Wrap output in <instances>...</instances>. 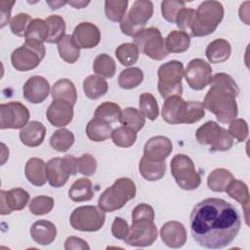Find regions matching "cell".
Listing matches in <instances>:
<instances>
[{
	"mask_svg": "<svg viewBox=\"0 0 250 250\" xmlns=\"http://www.w3.org/2000/svg\"><path fill=\"white\" fill-rule=\"evenodd\" d=\"M189 227L195 242L208 249H221L232 242L241 227L240 214L222 198H206L193 207Z\"/></svg>",
	"mask_w": 250,
	"mask_h": 250,
	"instance_id": "cell-1",
	"label": "cell"
},
{
	"mask_svg": "<svg viewBox=\"0 0 250 250\" xmlns=\"http://www.w3.org/2000/svg\"><path fill=\"white\" fill-rule=\"evenodd\" d=\"M203 105L216 115L219 122L227 124L234 120L238 113L236 98L239 89L233 78L227 73H216L211 80Z\"/></svg>",
	"mask_w": 250,
	"mask_h": 250,
	"instance_id": "cell-2",
	"label": "cell"
},
{
	"mask_svg": "<svg viewBox=\"0 0 250 250\" xmlns=\"http://www.w3.org/2000/svg\"><path fill=\"white\" fill-rule=\"evenodd\" d=\"M224 14V7L220 2L214 0L202 2L195 11L189 27L191 35L200 37L213 33L222 21Z\"/></svg>",
	"mask_w": 250,
	"mask_h": 250,
	"instance_id": "cell-3",
	"label": "cell"
},
{
	"mask_svg": "<svg viewBox=\"0 0 250 250\" xmlns=\"http://www.w3.org/2000/svg\"><path fill=\"white\" fill-rule=\"evenodd\" d=\"M136 185L129 178H119L99 197L98 206L104 212H113L122 208L136 195Z\"/></svg>",
	"mask_w": 250,
	"mask_h": 250,
	"instance_id": "cell-4",
	"label": "cell"
},
{
	"mask_svg": "<svg viewBox=\"0 0 250 250\" xmlns=\"http://www.w3.org/2000/svg\"><path fill=\"white\" fill-rule=\"evenodd\" d=\"M184 71V64L176 60L165 62L159 66L157 71V88L162 98L167 99L172 96L182 95V79Z\"/></svg>",
	"mask_w": 250,
	"mask_h": 250,
	"instance_id": "cell-5",
	"label": "cell"
},
{
	"mask_svg": "<svg viewBox=\"0 0 250 250\" xmlns=\"http://www.w3.org/2000/svg\"><path fill=\"white\" fill-rule=\"evenodd\" d=\"M197 142L210 146V151H227L233 146V138L225 128L214 121L201 125L195 132Z\"/></svg>",
	"mask_w": 250,
	"mask_h": 250,
	"instance_id": "cell-6",
	"label": "cell"
},
{
	"mask_svg": "<svg viewBox=\"0 0 250 250\" xmlns=\"http://www.w3.org/2000/svg\"><path fill=\"white\" fill-rule=\"evenodd\" d=\"M171 174L177 185L185 190L196 189L201 183V177L193 161L186 154H176L172 158Z\"/></svg>",
	"mask_w": 250,
	"mask_h": 250,
	"instance_id": "cell-7",
	"label": "cell"
},
{
	"mask_svg": "<svg viewBox=\"0 0 250 250\" xmlns=\"http://www.w3.org/2000/svg\"><path fill=\"white\" fill-rule=\"evenodd\" d=\"M133 41L139 51L152 60L161 61L169 54L165 46V40L156 27L140 30L133 36Z\"/></svg>",
	"mask_w": 250,
	"mask_h": 250,
	"instance_id": "cell-8",
	"label": "cell"
},
{
	"mask_svg": "<svg viewBox=\"0 0 250 250\" xmlns=\"http://www.w3.org/2000/svg\"><path fill=\"white\" fill-rule=\"evenodd\" d=\"M153 14V4L147 0H137L120 21V29L127 36H134L144 29Z\"/></svg>",
	"mask_w": 250,
	"mask_h": 250,
	"instance_id": "cell-9",
	"label": "cell"
},
{
	"mask_svg": "<svg viewBox=\"0 0 250 250\" xmlns=\"http://www.w3.org/2000/svg\"><path fill=\"white\" fill-rule=\"evenodd\" d=\"M44 43L24 41V43L13 51L11 62L18 71H28L39 65L45 57Z\"/></svg>",
	"mask_w": 250,
	"mask_h": 250,
	"instance_id": "cell-10",
	"label": "cell"
},
{
	"mask_svg": "<svg viewBox=\"0 0 250 250\" xmlns=\"http://www.w3.org/2000/svg\"><path fill=\"white\" fill-rule=\"evenodd\" d=\"M105 222L104 211L100 207L86 205L75 208L69 218L70 226L80 231H97Z\"/></svg>",
	"mask_w": 250,
	"mask_h": 250,
	"instance_id": "cell-11",
	"label": "cell"
},
{
	"mask_svg": "<svg viewBox=\"0 0 250 250\" xmlns=\"http://www.w3.org/2000/svg\"><path fill=\"white\" fill-rule=\"evenodd\" d=\"M78 172V158L65 155L63 158L56 157L46 163L47 180L51 187L61 188L65 185L69 176Z\"/></svg>",
	"mask_w": 250,
	"mask_h": 250,
	"instance_id": "cell-12",
	"label": "cell"
},
{
	"mask_svg": "<svg viewBox=\"0 0 250 250\" xmlns=\"http://www.w3.org/2000/svg\"><path fill=\"white\" fill-rule=\"evenodd\" d=\"M158 236L156 226L153 221L142 219L132 221L128 235L124 242L130 246L146 247L154 243Z\"/></svg>",
	"mask_w": 250,
	"mask_h": 250,
	"instance_id": "cell-13",
	"label": "cell"
},
{
	"mask_svg": "<svg viewBox=\"0 0 250 250\" xmlns=\"http://www.w3.org/2000/svg\"><path fill=\"white\" fill-rule=\"evenodd\" d=\"M29 120L27 107L20 102H10L0 105V128L21 129Z\"/></svg>",
	"mask_w": 250,
	"mask_h": 250,
	"instance_id": "cell-14",
	"label": "cell"
},
{
	"mask_svg": "<svg viewBox=\"0 0 250 250\" xmlns=\"http://www.w3.org/2000/svg\"><path fill=\"white\" fill-rule=\"evenodd\" d=\"M184 75L191 89L200 91L211 83L212 67L202 59H193L188 63Z\"/></svg>",
	"mask_w": 250,
	"mask_h": 250,
	"instance_id": "cell-15",
	"label": "cell"
},
{
	"mask_svg": "<svg viewBox=\"0 0 250 250\" xmlns=\"http://www.w3.org/2000/svg\"><path fill=\"white\" fill-rule=\"evenodd\" d=\"M162 118L168 124H187L188 102L181 96L165 99L162 106Z\"/></svg>",
	"mask_w": 250,
	"mask_h": 250,
	"instance_id": "cell-16",
	"label": "cell"
},
{
	"mask_svg": "<svg viewBox=\"0 0 250 250\" xmlns=\"http://www.w3.org/2000/svg\"><path fill=\"white\" fill-rule=\"evenodd\" d=\"M1 215H8L13 211L23 209L29 201V193L21 188H15L8 191L1 190Z\"/></svg>",
	"mask_w": 250,
	"mask_h": 250,
	"instance_id": "cell-17",
	"label": "cell"
},
{
	"mask_svg": "<svg viewBox=\"0 0 250 250\" xmlns=\"http://www.w3.org/2000/svg\"><path fill=\"white\" fill-rule=\"evenodd\" d=\"M24 99L31 104L43 103L50 94V84L46 78L39 75L31 76L22 88Z\"/></svg>",
	"mask_w": 250,
	"mask_h": 250,
	"instance_id": "cell-18",
	"label": "cell"
},
{
	"mask_svg": "<svg viewBox=\"0 0 250 250\" xmlns=\"http://www.w3.org/2000/svg\"><path fill=\"white\" fill-rule=\"evenodd\" d=\"M46 117L54 127H64L73 118V104L63 100H53L46 111Z\"/></svg>",
	"mask_w": 250,
	"mask_h": 250,
	"instance_id": "cell-19",
	"label": "cell"
},
{
	"mask_svg": "<svg viewBox=\"0 0 250 250\" xmlns=\"http://www.w3.org/2000/svg\"><path fill=\"white\" fill-rule=\"evenodd\" d=\"M173 145L169 138L155 136L145 145L144 156L150 161H164L172 152Z\"/></svg>",
	"mask_w": 250,
	"mask_h": 250,
	"instance_id": "cell-20",
	"label": "cell"
},
{
	"mask_svg": "<svg viewBox=\"0 0 250 250\" xmlns=\"http://www.w3.org/2000/svg\"><path fill=\"white\" fill-rule=\"evenodd\" d=\"M72 37L80 48L92 49L100 43L101 32L94 23L83 21L75 26Z\"/></svg>",
	"mask_w": 250,
	"mask_h": 250,
	"instance_id": "cell-21",
	"label": "cell"
},
{
	"mask_svg": "<svg viewBox=\"0 0 250 250\" xmlns=\"http://www.w3.org/2000/svg\"><path fill=\"white\" fill-rule=\"evenodd\" d=\"M160 237L170 248H181L187 241V230L184 225L177 221H169L160 229Z\"/></svg>",
	"mask_w": 250,
	"mask_h": 250,
	"instance_id": "cell-22",
	"label": "cell"
},
{
	"mask_svg": "<svg viewBox=\"0 0 250 250\" xmlns=\"http://www.w3.org/2000/svg\"><path fill=\"white\" fill-rule=\"evenodd\" d=\"M45 135V126L41 122L33 120L21 128L20 131V140L26 146L36 147L43 143Z\"/></svg>",
	"mask_w": 250,
	"mask_h": 250,
	"instance_id": "cell-23",
	"label": "cell"
},
{
	"mask_svg": "<svg viewBox=\"0 0 250 250\" xmlns=\"http://www.w3.org/2000/svg\"><path fill=\"white\" fill-rule=\"evenodd\" d=\"M30 235L36 243L41 245H49L57 236V228L50 221L39 220L31 226Z\"/></svg>",
	"mask_w": 250,
	"mask_h": 250,
	"instance_id": "cell-24",
	"label": "cell"
},
{
	"mask_svg": "<svg viewBox=\"0 0 250 250\" xmlns=\"http://www.w3.org/2000/svg\"><path fill=\"white\" fill-rule=\"evenodd\" d=\"M24 174L27 181L36 187H41L46 184V163L37 157H32L27 160L24 167Z\"/></svg>",
	"mask_w": 250,
	"mask_h": 250,
	"instance_id": "cell-25",
	"label": "cell"
},
{
	"mask_svg": "<svg viewBox=\"0 0 250 250\" xmlns=\"http://www.w3.org/2000/svg\"><path fill=\"white\" fill-rule=\"evenodd\" d=\"M231 54V46L229 41L223 38L215 39L208 44L205 55L212 63H220L226 62Z\"/></svg>",
	"mask_w": 250,
	"mask_h": 250,
	"instance_id": "cell-26",
	"label": "cell"
},
{
	"mask_svg": "<svg viewBox=\"0 0 250 250\" xmlns=\"http://www.w3.org/2000/svg\"><path fill=\"white\" fill-rule=\"evenodd\" d=\"M229 197L232 199L236 200L239 202L242 207L244 208V213H245V220L246 224L248 225V206H249V191L247 185L239 180L233 179L227 187L225 190Z\"/></svg>",
	"mask_w": 250,
	"mask_h": 250,
	"instance_id": "cell-27",
	"label": "cell"
},
{
	"mask_svg": "<svg viewBox=\"0 0 250 250\" xmlns=\"http://www.w3.org/2000/svg\"><path fill=\"white\" fill-rule=\"evenodd\" d=\"M139 171L145 180L155 182L164 176L166 164L164 161H150L143 156L139 163Z\"/></svg>",
	"mask_w": 250,
	"mask_h": 250,
	"instance_id": "cell-28",
	"label": "cell"
},
{
	"mask_svg": "<svg viewBox=\"0 0 250 250\" xmlns=\"http://www.w3.org/2000/svg\"><path fill=\"white\" fill-rule=\"evenodd\" d=\"M112 128L110 123L99 118H93L86 126V135L93 142H104L111 137Z\"/></svg>",
	"mask_w": 250,
	"mask_h": 250,
	"instance_id": "cell-29",
	"label": "cell"
},
{
	"mask_svg": "<svg viewBox=\"0 0 250 250\" xmlns=\"http://www.w3.org/2000/svg\"><path fill=\"white\" fill-rule=\"evenodd\" d=\"M51 95L53 100H63L73 105L77 101L76 88L69 79L58 80L52 87Z\"/></svg>",
	"mask_w": 250,
	"mask_h": 250,
	"instance_id": "cell-30",
	"label": "cell"
},
{
	"mask_svg": "<svg viewBox=\"0 0 250 250\" xmlns=\"http://www.w3.org/2000/svg\"><path fill=\"white\" fill-rule=\"evenodd\" d=\"M94 196L92 182L87 178L76 180L68 189V197L74 202L91 200Z\"/></svg>",
	"mask_w": 250,
	"mask_h": 250,
	"instance_id": "cell-31",
	"label": "cell"
},
{
	"mask_svg": "<svg viewBox=\"0 0 250 250\" xmlns=\"http://www.w3.org/2000/svg\"><path fill=\"white\" fill-rule=\"evenodd\" d=\"M108 84L104 78L98 75H89L83 81V91L91 100H97L106 94Z\"/></svg>",
	"mask_w": 250,
	"mask_h": 250,
	"instance_id": "cell-32",
	"label": "cell"
},
{
	"mask_svg": "<svg viewBox=\"0 0 250 250\" xmlns=\"http://www.w3.org/2000/svg\"><path fill=\"white\" fill-rule=\"evenodd\" d=\"M189 44L190 36L183 30H173L165 39V46L169 53H183L188 49Z\"/></svg>",
	"mask_w": 250,
	"mask_h": 250,
	"instance_id": "cell-33",
	"label": "cell"
},
{
	"mask_svg": "<svg viewBox=\"0 0 250 250\" xmlns=\"http://www.w3.org/2000/svg\"><path fill=\"white\" fill-rule=\"evenodd\" d=\"M234 179L232 174L225 168L213 170L207 178L208 188L216 192H224L228 185Z\"/></svg>",
	"mask_w": 250,
	"mask_h": 250,
	"instance_id": "cell-34",
	"label": "cell"
},
{
	"mask_svg": "<svg viewBox=\"0 0 250 250\" xmlns=\"http://www.w3.org/2000/svg\"><path fill=\"white\" fill-rule=\"evenodd\" d=\"M58 51L60 57L68 63H74L80 56V47L69 34H65L58 43Z\"/></svg>",
	"mask_w": 250,
	"mask_h": 250,
	"instance_id": "cell-35",
	"label": "cell"
},
{
	"mask_svg": "<svg viewBox=\"0 0 250 250\" xmlns=\"http://www.w3.org/2000/svg\"><path fill=\"white\" fill-rule=\"evenodd\" d=\"M48 25V37L46 42L59 43L65 35L64 20L59 15H51L45 20Z\"/></svg>",
	"mask_w": 250,
	"mask_h": 250,
	"instance_id": "cell-36",
	"label": "cell"
},
{
	"mask_svg": "<svg viewBox=\"0 0 250 250\" xmlns=\"http://www.w3.org/2000/svg\"><path fill=\"white\" fill-rule=\"evenodd\" d=\"M93 70L98 76L103 78H111L115 74L116 64L110 56L106 54H100L94 60Z\"/></svg>",
	"mask_w": 250,
	"mask_h": 250,
	"instance_id": "cell-37",
	"label": "cell"
},
{
	"mask_svg": "<svg viewBox=\"0 0 250 250\" xmlns=\"http://www.w3.org/2000/svg\"><path fill=\"white\" fill-rule=\"evenodd\" d=\"M74 135L71 131L61 128L54 132L50 138L51 146L59 152H65L74 144Z\"/></svg>",
	"mask_w": 250,
	"mask_h": 250,
	"instance_id": "cell-38",
	"label": "cell"
},
{
	"mask_svg": "<svg viewBox=\"0 0 250 250\" xmlns=\"http://www.w3.org/2000/svg\"><path fill=\"white\" fill-rule=\"evenodd\" d=\"M119 122L122 125L127 126L138 132L143 129L146 123V119L144 114L139 109L129 106L121 111Z\"/></svg>",
	"mask_w": 250,
	"mask_h": 250,
	"instance_id": "cell-39",
	"label": "cell"
},
{
	"mask_svg": "<svg viewBox=\"0 0 250 250\" xmlns=\"http://www.w3.org/2000/svg\"><path fill=\"white\" fill-rule=\"evenodd\" d=\"M48 25L45 21L41 19H34L28 25L24 39L36 43H44L48 37Z\"/></svg>",
	"mask_w": 250,
	"mask_h": 250,
	"instance_id": "cell-40",
	"label": "cell"
},
{
	"mask_svg": "<svg viewBox=\"0 0 250 250\" xmlns=\"http://www.w3.org/2000/svg\"><path fill=\"white\" fill-rule=\"evenodd\" d=\"M144 80V72L139 67H129L122 70L118 76V85L122 89L138 87Z\"/></svg>",
	"mask_w": 250,
	"mask_h": 250,
	"instance_id": "cell-41",
	"label": "cell"
},
{
	"mask_svg": "<svg viewBox=\"0 0 250 250\" xmlns=\"http://www.w3.org/2000/svg\"><path fill=\"white\" fill-rule=\"evenodd\" d=\"M140 51L134 43H123L115 50V57L118 62L125 66L133 65L139 59Z\"/></svg>",
	"mask_w": 250,
	"mask_h": 250,
	"instance_id": "cell-42",
	"label": "cell"
},
{
	"mask_svg": "<svg viewBox=\"0 0 250 250\" xmlns=\"http://www.w3.org/2000/svg\"><path fill=\"white\" fill-rule=\"evenodd\" d=\"M121 111L122 110L117 104L111 102H104L96 108L94 117L102 119L108 123H113L119 121Z\"/></svg>",
	"mask_w": 250,
	"mask_h": 250,
	"instance_id": "cell-43",
	"label": "cell"
},
{
	"mask_svg": "<svg viewBox=\"0 0 250 250\" xmlns=\"http://www.w3.org/2000/svg\"><path fill=\"white\" fill-rule=\"evenodd\" d=\"M113 144L119 147H130L137 140V132L127 126H120L111 133Z\"/></svg>",
	"mask_w": 250,
	"mask_h": 250,
	"instance_id": "cell-44",
	"label": "cell"
},
{
	"mask_svg": "<svg viewBox=\"0 0 250 250\" xmlns=\"http://www.w3.org/2000/svg\"><path fill=\"white\" fill-rule=\"evenodd\" d=\"M127 7L128 0H106L104 2V13L109 21L120 22L126 15Z\"/></svg>",
	"mask_w": 250,
	"mask_h": 250,
	"instance_id": "cell-45",
	"label": "cell"
},
{
	"mask_svg": "<svg viewBox=\"0 0 250 250\" xmlns=\"http://www.w3.org/2000/svg\"><path fill=\"white\" fill-rule=\"evenodd\" d=\"M140 111L149 120H155L159 114V108L154 96L150 93H143L139 98Z\"/></svg>",
	"mask_w": 250,
	"mask_h": 250,
	"instance_id": "cell-46",
	"label": "cell"
},
{
	"mask_svg": "<svg viewBox=\"0 0 250 250\" xmlns=\"http://www.w3.org/2000/svg\"><path fill=\"white\" fill-rule=\"evenodd\" d=\"M53 207H54V199L47 195L35 196L30 200L28 204L29 211L36 216L50 213Z\"/></svg>",
	"mask_w": 250,
	"mask_h": 250,
	"instance_id": "cell-47",
	"label": "cell"
},
{
	"mask_svg": "<svg viewBox=\"0 0 250 250\" xmlns=\"http://www.w3.org/2000/svg\"><path fill=\"white\" fill-rule=\"evenodd\" d=\"M185 8V2L177 0H164L161 2L162 17L169 22L175 23L178 13Z\"/></svg>",
	"mask_w": 250,
	"mask_h": 250,
	"instance_id": "cell-48",
	"label": "cell"
},
{
	"mask_svg": "<svg viewBox=\"0 0 250 250\" xmlns=\"http://www.w3.org/2000/svg\"><path fill=\"white\" fill-rule=\"evenodd\" d=\"M31 21H32V19L28 14L20 13L16 15L10 21V28L12 33L20 37L21 36L24 37L26 29Z\"/></svg>",
	"mask_w": 250,
	"mask_h": 250,
	"instance_id": "cell-49",
	"label": "cell"
},
{
	"mask_svg": "<svg viewBox=\"0 0 250 250\" xmlns=\"http://www.w3.org/2000/svg\"><path fill=\"white\" fill-rule=\"evenodd\" d=\"M229 133L237 142H244L248 137V125L242 118H235L229 123Z\"/></svg>",
	"mask_w": 250,
	"mask_h": 250,
	"instance_id": "cell-50",
	"label": "cell"
},
{
	"mask_svg": "<svg viewBox=\"0 0 250 250\" xmlns=\"http://www.w3.org/2000/svg\"><path fill=\"white\" fill-rule=\"evenodd\" d=\"M97 169V161L89 153H85L78 158V172L84 176H92Z\"/></svg>",
	"mask_w": 250,
	"mask_h": 250,
	"instance_id": "cell-51",
	"label": "cell"
},
{
	"mask_svg": "<svg viewBox=\"0 0 250 250\" xmlns=\"http://www.w3.org/2000/svg\"><path fill=\"white\" fill-rule=\"evenodd\" d=\"M205 115V107L199 102H188L187 124L198 122Z\"/></svg>",
	"mask_w": 250,
	"mask_h": 250,
	"instance_id": "cell-52",
	"label": "cell"
},
{
	"mask_svg": "<svg viewBox=\"0 0 250 250\" xmlns=\"http://www.w3.org/2000/svg\"><path fill=\"white\" fill-rule=\"evenodd\" d=\"M195 16V10L191 8H183L179 13L176 18V23L177 26L183 30L186 31L187 29H189L193 18Z\"/></svg>",
	"mask_w": 250,
	"mask_h": 250,
	"instance_id": "cell-53",
	"label": "cell"
},
{
	"mask_svg": "<svg viewBox=\"0 0 250 250\" xmlns=\"http://www.w3.org/2000/svg\"><path fill=\"white\" fill-rule=\"evenodd\" d=\"M142 219L154 221V211L150 205L146 203H141L133 209L132 221L142 220Z\"/></svg>",
	"mask_w": 250,
	"mask_h": 250,
	"instance_id": "cell-54",
	"label": "cell"
},
{
	"mask_svg": "<svg viewBox=\"0 0 250 250\" xmlns=\"http://www.w3.org/2000/svg\"><path fill=\"white\" fill-rule=\"evenodd\" d=\"M130 227L128 226L127 221L120 217H116L111 226V234L117 238L124 240L125 237L128 235Z\"/></svg>",
	"mask_w": 250,
	"mask_h": 250,
	"instance_id": "cell-55",
	"label": "cell"
},
{
	"mask_svg": "<svg viewBox=\"0 0 250 250\" xmlns=\"http://www.w3.org/2000/svg\"><path fill=\"white\" fill-rule=\"evenodd\" d=\"M16 2L14 0H1L0 1V21H1V28L4 27L10 21L12 8Z\"/></svg>",
	"mask_w": 250,
	"mask_h": 250,
	"instance_id": "cell-56",
	"label": "cell"
},
{
	"mask_svg": "<svg viewBox=\"0 0 250 250\" xmlns=\"http://www.w3.org/2000/svg\"><path fill=\"white\" fill-rule=\"evenodd\" d=\"M64 249L65 250H78V249L89 250L90 246L82 238H79L76 236H69L66 238L64 242Z\"/></svg>",
	"mask_w": 250,
	"mask_h": 250,
	"instance_id": "cell-57",
	"label": "cell"
},
{
	"mask_svg": "<svg viewBox=\"0 0 250 250\" xmlns=\"http://www.w3.org/2000/svg\"><path fill=\"white\" fill-rule=\"evenodd\" d=\"M248 5H249V2H244V3L240 6V9H239V17H240V20L243 21L246 24H249V21H248V16H249V8H248Z\"/></svg>",
	"mask_w": 250,
	"mask_h": 250,
	"instance_id": "cell-58",
	"label": "cell"
},
{
	"mask_svg": "<svg viewBox=\"0 0 250 250\" xmlns=\"http://www.w3.org/2000/svg\"><path fill=\"white\" fill-rule=\"evenodd\" d=\"M89 3H90L89 1H70V2H67V4L73 6L75 9H82L85 6H87Z\"/></svg>",
	"mask_w": 250,
	"mask_h": 250,
	"instance_id": "cell-59",
	"label": "cell"
},
{
	"mask_svg": "<svg viewBox=\"0 0 250 250\" xmlns=\"http://www.w3.org/2000/svg\"><path fill=\"white\" fill-rule=\"evenodd\" d=\"M66 3H67V2H55V3L48 2V4L51 6V9H52V10L59 9V6H61V5H64V4H66Z\"/></svg>",
	"mask_w": 250,
	"mask_h": 250,
	"instance_id": "cell-60",
	"label": "cell"
}]
</instances>
